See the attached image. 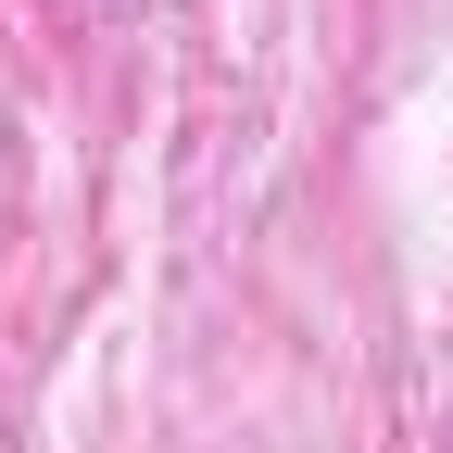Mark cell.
Returning a JSON list of instances; mask_svg holds the SVG:
<instances>
[]
</instances>
